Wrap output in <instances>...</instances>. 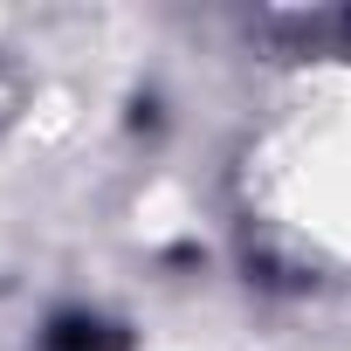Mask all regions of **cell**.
Listing matches in <instances>:
<instances>
[{
    "label": "cell",
    "mask_w": 351,
    "mask_h": 351,
    "mask_svg": "<svg viewBox=\"0 0 351 351\" xmlns=\"http://www.w3.org/2000/svg\"><path fill=\"white\" fill-rule=\"evenodd\" d=\"M124 344H131V337L110 330V324H97V317H62L42 351H124Z\"/></svg>",
    "instance_id": "6da1fadb"
}]
</instances>
